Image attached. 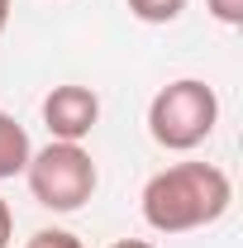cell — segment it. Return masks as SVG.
<instances>
[{
  "label": "cell",
  "mask_w": 243,
  "mask_h": 248,
  "mask_svg": "<svg viewBox=\"0 0 243 248\" xmlns=\"http://www.w3.org/2000/svg\"><path fill=\"white\" fill-rule=\"evenodd\" d=\"M234 182L214 162H172L143 186V219L157 234H191L229 215Z\"/></svg>",
  "instance_id": "obj_1"
},
{
  "label": "cell",
  "mask_w": 243,
  "mask_h": 248,
  "mask_svg": "<svg viewBox=\"0 0 243 248\" xmlns=\"http://www.w3.org/2000/svg\"><path fill=\"white\" fill-rule=\"evenodd\" d=\"M219 124V95L214 86H205L200 77H182L167 81L162 91L148 100V134L157 148L167 153H191L200 148Z\"/></svg>",
  "instance_id": "obj_2"
},
{
  "label": "cell",
  "mask_w": 243,
  "mask_h": 248,
  "mask_svg": "<svg viewBox=\"0 0 243 248\" xmlns=\"http://www.w3.org/2000/svg\"><path fill=\"white\" fill-rule=\"evenodd\" d=\"M24 177H29L33 201H38L43 210H53V215L81 210L95 196V186H100V172H95L91 153H86L81 143H58V139H53L48 148L29 153Z\"/></svg>",
  "instance_id": "obj_3"
},
{
  "label": "cell",
  "mask_w": 243,
  "mask_h": 248,
  "mask_svg": "<svg viewBox=\"0 0 243 248\" xmlns=\"http://www.w3.org/2000/svg\"><path fill=\"white\" fill-rule=\"evenodd\" d=\"M43 124H48V134L58 143H81V139H91V129L100 124V95L91 86H76V81L53 86L43 95Z\"/></svg>",
  "instance_id": "obj_4"
},
{
  "label": "cell",
  "mask_w": 243,
  "mask_h": 248,
  "mask_svg": "<svg viewBox=\"0 0 243 248\" xmlns=\"http://www.w3.org/2000/svg\"><path fill=\"white\" fill-rule=\"evenodd\" d=\"M29 153H33V143H29V134H24V124L0 110V182L19 177L29 167Z\"/></svg>",
  "instance_id": "obj_5"
},
{
  "label": "cell",
  "mask_w": 243,
  "mask_h": 248,
  "mask_svg": "<svg viewBox=\"0 0 243 248\" xmlns=\"http://www.w3.org/2000/svg\"><path fill=\"white\" fill-rule=\"evenodd\" d=\"M182 10L186 0H129V15L143 24H172V19H182Z\"/></svg>",
  "instance_id": "obj_6"
},
{
  "label": "cell",
  "mask_w": 243,
  "mask_h": 248,
  "mask_svg": "<svg viewBox=\"0 0 243 248\" xmlns=\"http://www.w3.org/2000/svg\"><path fill=\"white\" fill-rule=\"evenodd\" d=\"M24 248H86L76 234H67V229H38Z\"/></svg>",
  "instance_id": "obj_7"
},
{
  "label": "cell",
  "mask_w": 243,
  "mask_h": 248,
  "mask_svg": "<svg viewBox=\"0 0 243 248\" xmlns=\"http://www.w3.org/2000/svg\"><path fill=\"white\" fill-rule=\"evenodd\" d=\"M205 5H210V15L219 24H229V29L243 24V0H205Z\"/></svg>",
  "instance_id": "obj_8"
},
{
  "label": "cell",
  "mask_w": 243,
  "mask_h": 248,
  "mask_svg": "<svg viewBox=\"0 0 243 248\" xmlns=\"http://www.w3.org/2000/svg\"><path fill=\"white\" fill-rule=\"evenodd\" d=\"M10 239H15V210L0 201V248H10Z\"/></svg>",
  "instance_id": "obj_9"
},
{
  "label": "cell",
  "mask_w": 243,
  "mask_h": 248,
  "mask_svg": "<svg viewBox=\"0 0 243 248\" xmlns=\"http://www.w3.org/2000/svg\"><path fill=\"white\" fill-rule=\"evenodd\" d=\"M110 248H157V244H148V239H120V244H110Z\"/></svg>",
  "instance_id": "obj_10"
},
{
  "label": "cell",
  "mask_w": 243,
  "mask_h": 248,
  "mask_svg": "<svg viewBox=\"0 0 243 248\" xmlns=\"http://www.w3.org/2000/svg\"><path fill=\"white\" fill-rule=\"evenodd\" d=\"M5 24H10V0H0V33H5Z\"/></svg>",
  "instance_id": "obj_11"
}]
</instances>
